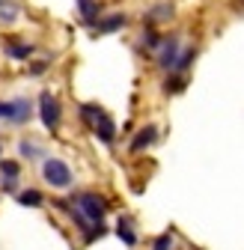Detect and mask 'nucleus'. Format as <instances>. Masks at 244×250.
<instances>
[{"mask_svg": "<svg viewBox=\"0 0 244 250\" xmlns=\"http://www.w3.org/2000/svg\"><path fill=\"white\" fill-rule=\"evenodd\" d=\"M78 116H81V122L86 125V128L96 134V140H102L104 146L116 143V122H113V116L104 107H99V104H81Z\"/></svg>", "mask_w": 244, "mask_h": 250, "instance_id": "1", "label": "nucleus"}, {"mask_svg": "<svg viewBox=\"0 0 244 250\" xmlns=\"http://www.w3.org/2000/svg\"><path fill=\"white\" fill-rule=\"evenodd\" d=\"M72 206L86 217L89 224H102L107 211H110V200L102 197L99 191H81V194H72Z\"/></svg>", "mask_w": 244, "mask_h": 250, "instance_id": "2", "label": "nucleus"}, {"mask_svg": "<svg viewBox=\"0 0 244 250\" xmlns=\"http://www.w3.org/2000/svg\"><path fill=\"white\" fill-rule=\"evenodd\" d=\"M42 179H45V185L54 188V191H69L75 185V170L63 158H45L42 161Z\"/></svg>", "mask_w": 244, "mask_h": 250, "instance_id": "3", "label": "nucleus"}, {"mask_svg": "<svg viewBox=\"0 0 244 250\" xmlns=\"http://www.w3.org/2000/svg\"><path fill=\"white\" fill-rule=\"evenodd\" d=\"M39 119H42V125L51 134L60 131V125H63V102H60L51 89L39 92Z\"/></svg>", "mask_w": 244, "mask_h": 250, "instance_id": "4", "label": "nucleus"}, {"mask_svg": "<svg viewBox=\"0 0 244 250\" xmlns=\"http://www.w3.org/2000/svg\"><path fill=\"white\" fill-rule=\"evenodd\" d=\"M33 119V102L27 96L9 99V102H0V122H9V125H27Z\"/></svg>", "mask_w": 244, "mask_h": 250, "instance_id": "5", "label": "nucleus"}, {"mask_svg": "<svg viewBox=\"0 0 244 250\" xmlns=\"http://www.w3.org/2000/svg\"><path fill=\"white\" fill-rule=\"evenodd\" d=\"M182 39L179 36H164L161 39V48L155 51V66L161 69V72H173L176 69V60H179V54H182Z\"/></svg>", "mask_w": 244, "mask_h": 250, "instance_id": "6", "label": "nucleus"}, {"mask_svg": "<svg viewBox=\"0 0 244 250\" xmlns=\"http://www.w3.org/2000/svg\"><path fill=\"white\" fill-rule=\"evenodd\" d=\"M0 48H3V54L9 60H18V62H27L30 57L36 54V45L27 42V39H18V36H6L3 42H0Z\"/></svg>", "mask_w": 244, "mask_h": 250, "instance_id": "7", "label": "nucleus"}, {"mask_svg": "<svg viewBox=\"0 0 244 250\" xmlns=\"http://www.w3.org/2000/svg\"><path fill=\"white\" fill-rule=\"evenodd\" d=\"M128 27V15L125 12H107V15H102L96 24H93V30L99 36H110V33H119V30H125Z\"/></svg>", "mask_w": 244, "mask_h": 250, "instance_id": "8", "label": "nucleus"}, {"mask_svg": "<svg viewBox=\"0 0 244 250\" xmlns=\"http://www.w3.org/2000/svg\"><path fill=\"white\" fill-rule=\"evenodd\" d=\"M155 143H158V125H143V128H137V134H134L128 149L137 155V152H146L149 146H155Z\"/></svg>", "mask_w": 244, "mask_h": 250, "instance_id": "9", "label": "nucleus"}, {"mask_svg": "<svg viewBox=\"0 0 244 250\" xmlns=\"http://www.w3.org/2000/svg\"><path fill=\"white\" fill-rule=\"evenodd\" d=\"M173 15H176L173 3H158V6H152V9L146 12L143 24H149V27H158V24H167V21H173Z\"/></svg>", "mask_w": 244, "mask_h": 250, "instance_id": "10", "label": "nucleus"}, {"mask_svg": "<svg viewBox=\"0 0 244 250\" xmlns=\"http://www.w3.org/2000/svg\"><path fill=\"white\" fill-rule=\"evenodd\" d=\"M75 3H78V12H81V21L86 24V27H93L99 18H102V3H99V0H75Z\"/></svg>", "mask_w": 244, "mask_h": 250, "instance_id": "11", "label": "nucleus"}, {"mask_svg": "<svg viewBox=\"0 0 244 250\" xmlns=\"http://www.w3.org/2000/svg\"><path fill=\"white\" fill-rule=\"evenodd\" d=\"M116 235L125 241L128 247H137V241H140V235H137V229H134V221H131V217H125V214L116 221Z\"/></svg>", "mask_w": 244, "mask_h": 250, "instance_id": "12", "label": "nucleus"}, {"mask_svg": "<svg viewBox=\"0 0 244 250\" xmlns=\"http://www.w3.org/2000/svg\"><path fill=\"white\" fill-rule=\"evenodd\" d=\"M188 86V75H179V72H167L161 89H164V96H179V92H185Z\"/></svg>", "mask_w": 244, "mask_h": 250, "instance_id": "13", "label": "nucleus"}, {"mask_svg": "<svg viewBox=\"0 0 244 250\" xmlns=\"http://www.w3.org/2000/svg\"><path fill=\"white\" fill-rule=\"evenodd\" d=\"M161 39H164V36L158 33V27H149V24H146L143 33H140V48L149 51V54H155V51L161 48Z\"/></svg>", "mask_w": 244, "mask_h": 250, "instance_id": "14", "label": "nucleus"}, {"mask_svg": "<svg viewBox=\"0 0 244 250\" xmlns=\"http://www.w3.org/2000/svg\"><path fill=\"white\" fill-rule=\"evenodd\" d=\"M197 45H185L182 48V54H179V60H176V69L173 72H179V75H188L191 72V66H194V60H197Z\"/></svg>", "mask_w": 244, "mask_h": 250, "instance_id": "15", "label": "nucleus"}, {"mask_svg": "<svg viewBox=\"0 0 244 250\" xmlns=\"http://www.w3.org/2000/svg\"><path fill=\"white\" fill-rule=\"evenodd\" d=\"M15 200H18L21 206H27V208H39V206H45V194L36 191V188H24V191L15 194Z\"/></svg>", "mask_w": 244, "mask_h": 250, "instance_id": "16", "label": "nucleus"}, {"mask_svg": "<svg viewBox=\"0 0 244 250\" xmlns=\"http://www.w3.org/2000/svg\"><path fill=\"white\" fill-rule=\"evenodd\" d=\"M21 179V164L12 161V158H3L0 161V182H18Z\"/></svg>", "mask_w": 244, "mask_h": 250, "instance_id": "17", "label": "nucleus"}, {"mask_svg": "<svg viewBox=\"0 0 244 250\" xmlns=\"http://www.w3.org/2000/svg\"><path fill=\"white\" fill-rule=\"evenodd\" d=\"M18 152L24 155L27 161H36V158H42V155H45V149H42L36 140H30V137H24V140L18 143Z\"/></svg>", "mask_w": 244, "mask_h": 250, "instance_id": "18", "label": "nucleus"}, {"mask_svg": "<svg viewBox=\"0 0 244 250\" xmlns=\"http://www.w3.org/2000/svg\"><path fill=\"white\" fill-rule=\"evenodd\" d=\"M18 15H21V9L15 6V3H0V24H15L18 21Z\"/></svg>", "mask_w": 244, "mask_h": 250, "instance_id": "19", "label": "nucleus"}, {"mask_svg": "<svg viewBox=\"0 0 244 250\" xmlns=\"http://www.w3.org/2000/svg\"><path fill=\"white\" fill-rule=\"evenodd\" d=\"M102 235H107V227H104V221L102 224H93L86 232H83V244H93L96 238H102Z\"/></svg>", "mask_w": 244, "mask_h": 250, "instance_id": "20", "label": "nucleus"}, {"mask_svg": "<svg viewBox=\"0 0 244 250\" xmlns=\"http://www.w3.org/2000/svg\"><path fill=\"white\" fill-rule=\"evenodd\" d=\"M176 247V238H173V232H161L155 241H152V250H173Z\"/></svg>", "mask_w": 244, "mask_h": 250, "instance_id": "21", "label": "nucleus"}, {"mask_svg": "<svg viewBox=\"0 0 244 250\" xmlns=\"http://www.w3.org/2000/svg\"><path fill=\"white\" fill-rule=\"evenodd\" d=\"M48 69H51L48 60H33V62L27 66V78H39V75H45Z\"/></svg>", "mask_w": 244, "mask_h": 250, "instance_id": "22", "label": "nucleus"}, {"mask_svg": "<svg viewBox=\"0 0 244 250\" xmlns=\"http://www.w3.org/2000/svg\"><path fill=\"white\" fill-rule=\"evenodd\" d=\"M0 188H3L6 194H18V182H0Z\"/></svg>", "mask_w": 244, "mask_h": 250, "instance_id": "23", "label": "nucleus"}, {"mask_svg": "<svg viewBox=\"0 0 244 250\" xmlns=\"http://www.w3.org/2000/svg\"><path fill=\"white\" fill-rule=\"evenodd\" d=\"M0 155H3V146H0Z\"/></svg>", "mask_w": 244, "mask_h": 250, "instance_id": "24", "label": "nucleus"}, {"mask_svg": "<svg viewBox=\"0 0 244 250\" xmlns=\"http://www.w3.org/2000/svg\"><path fill=\"white\" fill-rule=\"evenodd\" d=\"M0 3H6V0H0Z\"/></svg>", "mask_w": 244, "mask_h": 250, "instance_id": "25", "label": "nucleus"}]
</instances>
